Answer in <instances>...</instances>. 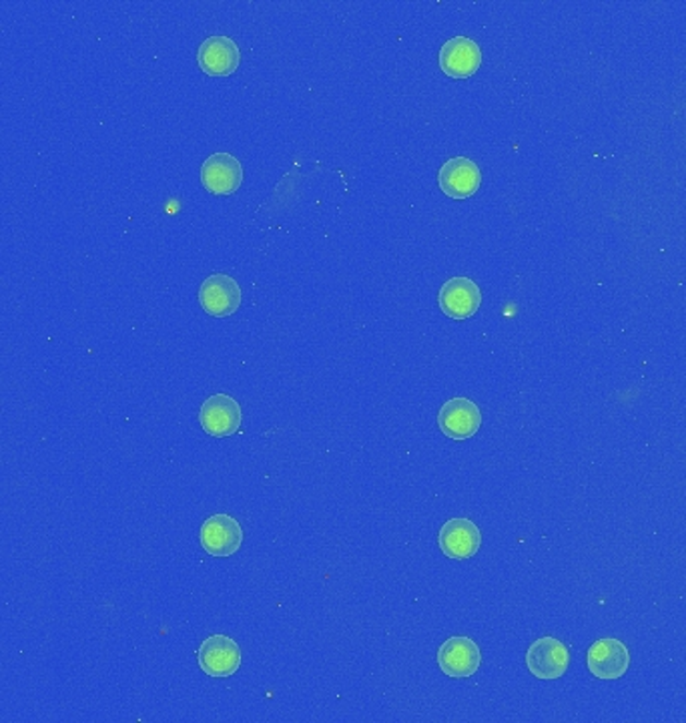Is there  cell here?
<instances>
[{"mask_svg": "<svg viewBox=\"0 0 686 723\" xmlns=\"http://www.w3.org/2000/svg\"><path fill=\"white\" fill-rule=\"evenodd\" d=\"M482 653L470 637L454 636L437 649V665L444 674L454 679L472 677L480 669Z\"/></svg>", "mask_w": 686, "mask_h": 723, "instance_id": "obj_1", "label": "cell"}, {"mask_svg": "<svg viewBox=\"0 0 686 723\" xmlns=\"http://www.w3.org/2000/svg\"><path fill=\"white\" fill-rule=\"evenodd\" d=\"M200 543L212 557H231L243 545V529L229 514H213L201 524Z\"/></svg>", "mask_w": 686, "mask_h": 723, "instance_id": "obj_2", "label": "cell"}, {"mask_svg": "<svg viewBox=\"0 0 686 723\" xmlns=\"http://www.w3.org/2000/svg\"><path fill=\"white\" fill-rule=\"evenodd\" d=\"M526 665L538 679H558L570 665V653L561 639L542 637L528 649Z\"/></svg>", "mask_w": 686, "mask_h": 723, "instance_id": "obj_3", "label": "cell"}, {"mask_svg": "<svg viewBox=\"0 0 686 723\" xmlns=\"http://www.w3.org/2000/svg\"><path fill=\"white\" fill-rule=\"evenodd\" d=\"M243 420L238 400L229 394H213L201 404L200 425L209 437L224 438L236 435Z\"/></svg>", "mask_w": 686, "mask_h": 723, "instance_id": "obj_4", "label": "cell"}, {"mask_svg": "<svg viewBox=\"0 0 686 723\" xmlns=\"http://www.w3.org/2000/svg\"><path fill=\"white\" fill-rule=\"evenodd\" d=\"M440 430L452 440H468L482 426V412L470 399H449L437 412Z\"/></svg>", "mask_w": 686, "mask_h": 723, "instance_id": "obj_5", "label": "cell"}, {"mask_svg": "<svg viewBox=\"0 0 686 723\" xmlns=\"http://www.w3.org/2000/svg\"><path fill=\"white\" fill-rule=\"evenodd\" d=\"M437 301L452 320H468L480 310L482 289L470 277H452L440 287Z\"/></svg>", "mask_w": 686, "mask_h": 723, "instance_id": "obj_6", "label": "cell"}, {"mask_svg": "<svg viewBox=\"0 0 686 723\" xmlns=\"http://www.w3.org/2000/svg\"><path fill=\"white\" fill-rule=\"evenodd\" d=\"M241 298V287L231 275H209L200 287L201 308L213 318H227L238 312Z\"/></svg>", "mask_w": 686, "mask_h": 723, "instance_id": "obj_7", "label": "cell"}, {"mask_svg": "<svg viewBox=\"0 0 686 723\" xmlns=\"http://www.w3.org/2000/svg\"><path fill=\"white\" fill-rule=\"evenodd\" d=\"M243 181V167L231 153H213L201 165V183L213 195H231Z\"/></svg>", "mask_w": 686, "mask_h": 723, "instance_id": "obj_8", "label": "cell"}, {"mask_svg": "<svg viewBox=\"0 0 686 723\" xmlns=\"http://www.w3.org/2000/svg\"><path fill=\"white\" fill-rule=\"evenodd\" d=\"M200 667L212 677H229L241 665V649L227 636L207 637L197 651Z\"/></svg>", "mask_w": 686, "mask_h": 723, "instance_id": "obj_9", "label": "cell"}, {"mask_svg": "<svg viewBox=\"0 0 686 723\" xmlns=\"http://www.w3.org/2000/svg\"><path fill=\"white\" fill-rule=\"evenodd\" d=\"M437 183L452 200H468L480 189L482 174L472 159L454 157L440 167Z\"/></svg>", "mask_w": 686, "mask_h": 723, "instance_id": "obj_10", "label": "cell"}, {"mask_svg": "<svg viewBox=\"0 0 686 723\" xmlns=\"http://www.w3.org/2000/svg\"><path fill=\"white\" fill-rule=\"evenodd\" d=\"M437 545L449 559L464 561L474 557L482 547V533L470 519H449L440 529Z\"/></svg>", "mask_w": 686, "mask_h": 723, "instance_id": "obj_11", "label": "cell"}, {"mask_svg": "<svg viewBox=\"0 0 686 723\" xmlns=\"http://www.w3.org/2000/svg\"><path fill=\"white\" fill-rule=\"evenodd\" d=\"M482 64V50L468 37H454L440 49V69L452 79H468L478 73Z\"/></svg>", "mask_w": 686, "mask_h": 723, "instance_id": "obj_12", "label": "cell"}, {"mask_svg": "<svg viewBox=\"0 0 686 723\" xmlns=\"http://www.w3.org/2000/svg\"><path fill=\"white\" fill-rule=\"evenodd\" d=\"M630 653L618 639H599L588 649V669L599 679H618L628 672Z\"/></svg>", "mask_w": 686, "mask_h": 723, "instance_id": "obj_13", "label": "cell"}, {"mask_svg": "<svg viewBox=\"0 0 686 723\" xmlns=\"http://www.w3.org/2000/svg\"><path fill=\"white\" fill-rule=\"evenodd\" d=\"M197 63L209 76L231 75L241 63V50L233 38H205L197 50Z\"/></svg>", "mask_w": 686, "mask_h": 723, "instance_id": "obj_14", "label": "cell"}]
</instances>
